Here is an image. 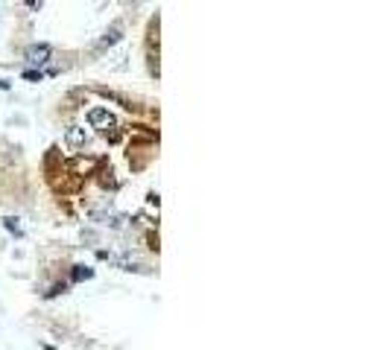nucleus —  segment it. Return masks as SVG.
Masks as SVG:
<instances>
[{
    "label": "nucleus",
    "mask_w": 389,
    "mask_h": 350,
    "mask_svg": "<svg viewBox=\"0 0 389 350\" xmlns=\"http://www.w3.org/2000/svg\"><path fill=\"white\" fill-rule=\"evenodd\" d=\"M88 123H91L97 132H114V129H117V117L111 114L108 108H91V111H88Z\"/></svg>",
    "instance_id": "nucleus-1"
},
{
    "label": "nucleus",
    "mask_w": 389,
    "mask_h": 350,
    "mask_svg": "<svg viewBox=\"0 0 389 350\" xmlns=\"http://www.w3.org/2000/svg\"><path fill=\"white\" fill-rule=\"evenodd\" d=\"M50 44H33L30 50H27V59L33 62V65H44V62H50Z\"/></svg>",
    "instance_id": "nucleus-2"
},
{
    "label": "nucleus",
    "mask_w": 389,
    "mask_h": 350,
    "mask_svg": "<svg viewBox=\"0 0 389 350\" xmlns=\"http://www.w3.org/2000/svg\"><path fill=\"white\" fill-rule=\"evenodd\" d=\"M120 41V27H111L108 33L102 35V41H100V47H111V44H117Z\"/></svg>",
    "instance_id": "nucleus-3"
},
{
    "label": "nucleus",
    "mask_w": 389,
    "mask_h": 350,
    "mask_svg": "<svg viewBox=\"0 0 389 350\" xmlns=\"http://www.w3.org/2000/svg\"><path fill=\"white\" fill-rule=\"evenodd\" d=\"M3 225H6V231H9V233H15V236H24V228H21V219H15V216H6V219H3Z\"/></svg>",
    "instance_id": "nucleus-4"
},
{
    "label": "nucleus",
    "mask_w": 389,
    "mask_h": 350,
    "mask_svg": "<svg viewBox=\"0 0 389 350\" xmlns=\"http://www.w3.org/2000/svg\"><path fill=\"white\" fill-rule=\"evenodd\" d=\"M94 277V268H88V266H76L73 268V283H79V280H91Z\"/></svg>",
    "instance_id": "nucleus-5"
},
{
    "label": "nucleus",
    "mask_w": 389,
    "mask_h": 350,
    "mask_svg": "<svg viewBox=\"0 0 389 350\" xmlns=\"http://www.w3.org/2000/svg\"><path fill=\"white\" fill-rule=\"evenodd\" d=\"M41 76H44L41 70H27L24 73V79H30V82H41Z\"/></svg>",
    "instance_id": "nucleus-6"
},
{
    "label": "nucleus",
    "mask_w": 389,
    "mask_h": 350,
    "mask_svg": "<svg viewBox=\"0 0 389 350\" xmlns=\"http://www.w3.org/2000/svg\"><path fill=\"white\" fill-rule=\"evenodd\" d=\"M65 289H68L65 283H62V286H53L50 292H47V298H56V295H59V292H65Z\"/></svg>",
    "instance_id": "nucleus-7"
},
{
    "label": "nucleus",
    "mask_w": 389,
    "mask_h": 350,
    "mask_svg": "<svg viewBox=\"0 0 389 350\" xmlns=\"http://www.w3.org/2000/svg\"><path fill=\"white\" fill-rule=\"evenodd\" d=\"M6 88H9V82H6V79H0V91H6Z\"/></svg>",
    "instance_id": "nucleus-8"
}]
</instances>
